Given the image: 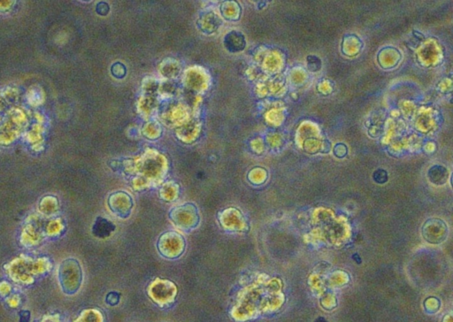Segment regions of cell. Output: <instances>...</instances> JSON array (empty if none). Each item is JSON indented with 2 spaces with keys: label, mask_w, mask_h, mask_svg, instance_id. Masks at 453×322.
I'll return each instance as SVG.
<instances>
[{
  "label": "cell",
  "mask_w": 453,
  "mask_h": 322,
  "mask_svg": "<svg viewBox=\"0 0 453 322\" xmlns=\"http://www.w3.org/2000/svg\"><path fill=\"white\" fill-rule=\"evenodd\" d=\"M115 229V226L105 218H97L93 226V234L97 237H107Z\"/></svg>",
  "instance_id": "cell-1"
},
{
  "label": "cell",
  "mask_w": 453,
  "mask_h": 322,
  "mask_svg": "<svg viewBox=\"0 0 453 322\" xmlns=\"http://www.w3.org/2000/svg\"><path fill=\"white\" fill-rule=\"evenodd\" d=\"M429 177L432 183L436 184H443L447 179V169L442 166H435L431 167L429 172Z\"/></svg>",
  "instance_id": "cell-2"
},
{
  "label": "cell",
  "mask_w": 453,
  "mask_h": 322,
  "mask_svg": "<svg viewBox=\"0 0 453 322\" xmlns=\"http://www.w3.org/2000/svg\"><path fill=\"white\" fill-rule=\"evenodd\" d=\"M307 66H308V69L312 72H315V71L321 69L322 61L316 56H308L307 57Z\"/></svg>",
  "instance_id": "cell-3"
},
{
  "label": "cell",
  "mask_w": 453,
  "mask_h": 322,
  "mask_svg": "<svg viewBox=\"0 0 453 322\" xmlns=\"http://www.w3.org/2000/svg\"><path fill=\"white\" fill-rule=\"evenodd\" d=\"M373 178L377 183H380V184L385 183L388 181L387 172L384 169H378L374 173Z\"/></svg>",
  "instance_id": "cell-4"
},
{
  "label": "cell",
  "mask_w": 453,
  "mask_h": 322,
  "mask_svg": "<svg viewBox=\"0 0 453 322\" xmlns=\"http://www.w3.org/2000/svg\"><path fill=\"white\" fill-rule=\"evenodd\" d=\"M353 259L354 260H356V262L358 264H360V263H361V259H360V256H359L358 254H354L353 256Z\"/></svg>",
  "instance_id": "cell-5"
},
{
  "label": "cell",
  "mask_w": 453,
  "mask_h": 322,
  "mask_svg": "<svg viewBox=\"0 0 453 322\" xmlns=\"http://www.w3.org/2000/svg\"><path fill=\"white\" fill-rule=\"evenodd\" d=\"M314 322H328V321H326V319L323 317H319Z\"/></svg>",
  "instance_id": "cell-6"
}]
</instances>
